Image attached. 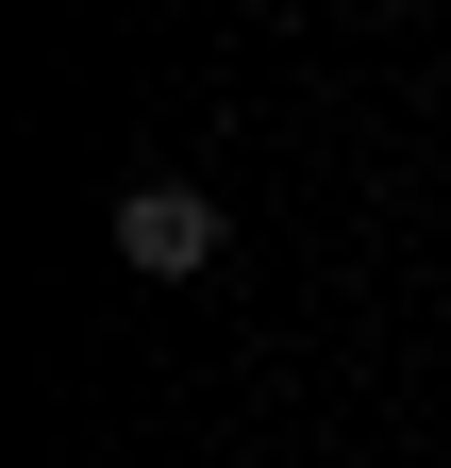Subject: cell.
I'll return each mask as SVG.
<instances>
[{"instance_id": "1", "label": "cell", "mask_w": 451, "mask_h": 468, "mask_svg": "<svg viewBox=\"0 0 451 468\" xmlns=\"http://www.w3.org/2000/svg\"><path fill=\"white\" fill-rule=\"evenodd\" d=\"M118 251H134L151 284H201L217 251H235V218H217L201 185H167V167H151V185H118Z\"/></svg>"}]
</instances>
